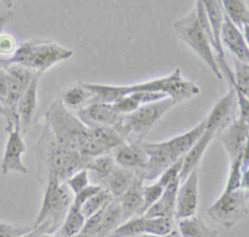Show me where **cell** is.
<instances>
[{
	"label": "cell",
	"mask_w": 249,
	"mask_h": 237,
	"mask_svg": "<svg viewBox=\"0 0 249 237\" xmlns=\"http://www.w3.org/2000/svg\"><path fill=\"white\" fill-rule=\"evenodd\" d=\"M198 205L197 169L192 171L186 179L179 184L176 196L175 215L177 219L186 218L196 214Z\"/></svg>",
	"instance_id": "cell-15"
},
{
	"label": "cell",
	"mask_w": 249,
	"mask_h": 237,
	"mask_svg": "<svg viewBox=\"0 0 249 237\" xmlns=\"http://www.w3.org/2000/svg\"><path fill=\"white\" fill-rule=\"evenodd\" d=\"M235 99H236V105L238 106V117L248 120L249 116V100L248 97L244 96L238 91H234Z\"/></svg>",
	"instance_id": "cell-39"
},
{
	"label": "cell",
	"mask_w": 249,
	"mask_h": 237,
	"mask_svg": "<svg viewBox=\"0 0 249 237\" xmlns=\"http://www.w3.org/2000/svg\"><path fill=\"white\" fill-rule=\"evenodd\" d=\"M83 84L93 94L95 100L105 103H113L122 97L134 92L162 93L176 103H180L200 93V88L196 83L185 79L179 68H176L172 73L164 77L133 85L114 86L84 82Z\"/></svg>",
	"instance_id": "cell-2"
},
{
	"label": "cell",
	"mask_w": 249,
	"mask_h": 237,
	"mask_svg": "<svg viewBox=\"0 0 249 237\" xmlns=\"http://www.w3.org/2000/svg\"><path fill=\"white\" fill-rule=\"evenodd\" d=\"M8 81H7V73L5 68H0V102L2 103L7 95Z\"/></svg>",
	"instance_id": "cell-41"
},
{
	"label": "cell",
	"mask_w": 249,
	"mask_h": 237,
	"mask_svg": "<svg viewBox=\"0 0 249 237\" xmlns=\"http://www.w3.org/2000/svg\"><path fill=\"white\" fill-rule=\"evenodd\" d=\"M45 125L50 129L55 142L63 148L93 158L108 151L93 138L92 129L86 126L68 110L60 99H55L45 114Z\"/></svg>",
	"instance_id": "cell-1"
},
{
	"label": "cell",
	"mask_w": 249,
	"mask_h": 237,
	"mask_svg": "<svg viewBox=\"0 0 249 237\" xmlns=\"http://www.w3.org/2000/svg\"><path fill=\"white\" fill-rule=\"evenodd\" d=\"M248 130V120L236 116L215 136L223 144L230 159V163L235 160L247 147Z\"/></svg>",
	"instance_id": "cell-13"
},
{
	"label": "cell",
	"mask_w": 249,
	"mask_h": 237,
	"mask_svg": "<svg viewBox=\"0 0 249 237\" xmlns=\"http://www.w3.org/2000/svg\"><path fill=\"white\" fill-rule=\"evenodd\" d=\"M182 163H183V158L179 159L177 162H175L173 165L168 167L159 178V182L165 188L166 185H168L170 182L179 179V175L180 171L182 168Z\"/></svg>",
	"instance_id": "cell-37"
},
{
	"label": "cell",
	"mask_w": 249,
	"mask_h": 237,
	"mask_svg": "<svg viewBox=\"0 0 249 237\" xmlns=\"http://www.w3.org/2000/svg\"><path fill=\"white\" fill-rule=\"evenodd\" d=\"M173 220L165 217L135 216L123 222L109 237H136L140 235H165L172 231Z\"/></svg>",
	"instance_id": "cell-11"
},
{
	"label": "cell",
	"mask_w": 249,
	"mask_h": 237,
	"mask_svg": "<svg viewBox=\"0 0 249 237\" xmlns=\"http://www.w3.org/2000/svg\"><path fill=\"white\" fill-rule=\"evenodd\" d=\"M118 164L116 163L113 155L111 153H107L91 158L86 169L94 180H96V184L101 185V183L116 170Z\"/></svg>",
	"instance_id": "cell-28"
},
{
	"label": "cell",
	"mask_w": 249,
	"mask_h": 237,
	"mask_svg": "<svg viewBox=\"0 0 249 237\" xmlns=\"http://www.w3.org/2000/svg\"><path fill=\"white\" fill-rule=\"evenodd\" d=\"M8 134L9 137L0 165L1 172L3 175H8L11 172H18L25 175L27 174V168L22 162L21 156L25 152L26 146L19 127H16Z\"/></svg>",
	"instance_id": "cell-16"
},
{
	"label": "cell",
	"mask_w": 249,
	"mask_h": 237,
	"mask_svg": "<svg viewBox=\"0 0 249 237\" xmlns=\"http://www.w3.org/2000/svg\"><path fill=\"white\" fill-rule=\"evenodd\" d=\"M35 154L37 179L43 185L49 178H55L60 182H65L75 173L86 169L91 159L77 151L60 147L47 125H44L43 132L37 140Z\"/></svg>",
	"instance_id": "cell-3"
},
{
	"label": "cell",
	"mask_w": 249,
	"mask_h": 237,
	"mask_svg": "<svg viewBox=\"0 0 249 237\" xmlns=\"http://www.w3.org/2000/svg\"><path fill=\"white\" fill-rule=\"evenodd\" d=\"M215 136H216V131H214L213 129L205 128L202 135L199 137V138L195 142V144L183 157L182 168L179 175L180 183L186 179V178L189 176V174L192 171H194L195 169H197L206 148L208 147L212 139L215 138Z\"/></svg>",
	"instance_id": "cell-22"
},
{
	"label": "cell",
	"mask_w": 249,
	"mask_h": 237,
	"mask_svg": "<svg viewBox=\"0 0 249 237\" xmlns=\"http://www.w3.org/2000/svg\"><path fill=\"white\" fill-rule=\"evenodd\" d=\"M221 4L225 15L247 39L249 10L246 2L241 0H223Z\"/></svg>",
	"instance_id": "cell-26"
},
{
	"label": "cell",
	"mask_w": 249,
	"mask_h": 237,
	"mask_svg": "<svg viewBox=\"0 0 249 237\" xmlns=\"http://www.w3.org/2000/svg\"><path fill=\"white\" fill-rule=\"evenodd\" d=\"M85 221L86 218L81 212V207L71 202L64 220L54 235L57 237H72L80 233L85 224Z\"/></svg>",
	"instance_id": "cell-30"
},
{
	"label": "cell",
	"mask_w": 249,
	"mask_h": 237,
	"mask_svg": "<svg viewBox=\"0 0 249 237\" xmlns=\"http://www.w3.org/2000/svg\"><path fill=\"white\" fill-rule=\"evenodd\" d=\"M136 237H182L178 231H174L172 230L171 232L165 234V235H140V236H136Z\"/></svg>",
	"instance_id": "cell-42"
},
{
	"label": "cell",
	"mask_w": 249,
	"mask_h": 237,
	"mask_svg": "<svg viewBox=\"0 0 249 237\" xmlns=\"http://www.w3.org/2000/svg\"><path fill=\"white\" fill-rule=\"evenodd\" d=\"M205 129V119L190 131L160 142L140 140V145L148 156V162L137 172L145 180L159 178L168 167L183 158L199 138Z\"/></svg>",
	"instance_id": "cell-4"
},
{
	"label": "cell",
	"mask_w": 249,
	"mask_h": 237,
	"mask_svg": "<svg viewBox=\"0 0 249 237\" xmlns=\"http://www.w3.org/2000/svg\"><path fill=\"white\" fill-rule=\"evenodd\" d=\"M221 43L231 51V53L234 56V59L241 62L248 63L249 49L247 39L243 33L230 20L225 13L221 27Z\"/></svg>",
	"instance_id": "cell-18"
},
{
	"label": "cell",
	"mask_w": 249,
	"mask_h": 237,
	"mask_svg": "<svg viewBox=\"0 0 249 237\" xmlns=\"http://www.w3.org/2000/svg\"><path fill=\"white\" fill-rule=\"evenodd\" d=\"M14 12L12 10H5L3 12H0V34L2 33L4 27L6 26V24L13 20L14 19ZM9 65L8 61L0 59V68H6Z\"/></svg>",
	"instance_id": "cell-40"
},
{
	"label": "cell",
	"mask_w": 249,
	"mask_h": 237,
	"mask_svg": "<svg viewBox=\"0 0 249 237\" xmlns=\"http://www.w3.org/2000/svg\"><path fill=\"white\" fill-rule=\"evenodd\" d=\"M236 99L232 88L213 106L205 118V128L213 129L216 135L236 117Z\"/></svg>",
	"instance_id": "cell-17"
},
{
	"label": "cell",
	"mask_w": 249,
	"mask_h": 237,
	"mask_svg": "<svg viewBox=\"0 0 249 237\" xmlns=\"http://www.w3.org/2000/svg\"><path fill=\"white\" fill-rule=\"evenodd\" d=\"M73 54L72 50L54 41L30 39L18 47L9 64H18L42 75L55 63L70 59Z\"/></svg>",
	"instance_id": "cell-6"
},
{
	"label": "cell",
	"mask_w": 249,
	"mask_h": 237,
	"mask_svg": "<svg viewBox=\"0 0 249 237\" xmlns=\"http://www.w3.org/2000/svg\"><path fill=\"white\" fill-rule=\"evenodd\" d=\"M42 206L31 225L38 228L42 235L54 234L61 226L67 211L71 205V191L65 184L55 178H49Z\"/></svg>",
	"instance_id": "cell-7"
},
{
	"label": "cell",
	"mask_w": 249,
	"mask_h": 237,
	"mask_svg": "<svg viewBox=\"0 0 249 237\" xmlns=\"http://www.w3.org/2000/svg\"><path fill=\"white\" fill-rule=\"evenodd\" d=\"M135 176V171L118 166L101 183V186L105 188L113 198L117 199L130 186Z\"/></svg>",
	"instance_id": "cell-25"
},
{
	"label": "cell",
	"mask_w": 249,
	"mask_h": 237,
	"mask_svg": "<svg viewBox=\"0 0 249 237\" xmlns=\"http://www.w3.org/2000/svg\"><path fill=\"white\" fill-rule=\"evenodd\" d=\"M123 222L121 205L117 199L113 198L104 208L102 217L94 237H109Z\"/></svg>",
	"instance_id": "cell-24"
},
{
	"label": "cell",
	"mask_w": 249,
	"mask_h": 237,
	"mask_svg": "<svg viewBox=\"0 0 249 237\" xmlns=\"http://www.w3.org/2000/svg\"><path fill=\"white\" fill-rule=\"evenodd\" d=\"M248 202L249 191L246 189L223 191L220 197L207 209V214L215 222L231 229L248 215Z\"/></svg>",
	"instance_id": "cell-9"
},
{
	"label": "cell",
	"mask_w": 249,
	"mask_h": 237,
	"mask_svg": "<svg viewBox=\"0 0 249 237\" xmlns=\"http://www.w3.org/2000/svg\"><path fill=\"white\" fill-rule=\"evenodd\" d=\"M163 189L164 187L159 181L150 185H143V188H142V196H143L142 213L143 214L160 197Z\"/></svg>",
	"instance_id": "cell-34"
},
{
	"label": "cell",
	"mask_w": 249,
	"mask_h": 237,
	"mask_svg": "<svg viewBox=\"0 0 249 237\" xmlns=\"http://www.w3.org/2000/svg\"><path fill=\"white\" fill-rule=\"evenodd\" d=\"M233 74V86L234 91H238L244 96L248 97L249 93V66L248 63H244L234 59Z\"/></svg>",
	"instance_id": "cell-32"
},
{
	"label": "cell",
	"mask_w": 249,
	"mask_h": 237,
	"mask_svg": "<svg viewBox=\"0 0 249 237\" xmlns=\"http://www.w3.org/2000/svg\"><path fill=\"white\" fill-rule=\"evenodd\" d=\"M40 237H57V236H55L54 234H44V235H41Z\"/></svg>",
	"instance_id": "cell-46"
},
{
	"label": "cell",
	"mask_w": 249,
	"mask_h": 237,
	"mask_svg": "<svg viewBox=\"0 0 249 237\" xmlns=\"http://www.w3.org/2000/svg\"><path fill=\"white\" fill-rule=\"evenodd\" d=\"M113 197L110 195V193L105 189L101 188L98 192L90 196L81 207V212L84 215L85 218L87 219L96 212H98L101 208H103L105 205H107Z\"/></svg>",
	"instance_id": "cell-31"
},
{
	"label": "cell",
	"mask_w": 249,
	"mask_h": 237,
	"mask_svg": "<svg viewBox=\"0 0 249 237\" xmlns=\"http://www.w3.org/2000/svg\"><path fill=\"white\" fill-rule=\"evenodd\" d=\"M208 21L210 24V31L213 39V49L217 53L216 61L222 75L226 76L231 88L233 86V74L232 69L229 66L224 52L223 45L221 43V27L224 20V11L221 1L219 0H202Z\"/></svg>",
	"instance_id": "cell-12"
},
{
	"label": "cell",
	"mask_w": 249,
	"mask_h": 237,
	"mask_svg": "<svg viewBox=\"0 0 249 237\" xmlns=\"http://www.w3.org/2000/svg\"><path fill=\"white\" fill-rule=\"evenodd\" d=\"M40 77H41L40 74L38 73L34 74L28 87L26 88L25 92L23 93V95L21 96L18 103L17 113L18 117L19 130L22 136L26 134L34 118V114L37 106L38 86H39Z\"/></svg>",
	"instance_id": "cell-19"
},
{
	"label": "cell",
	"mask_w": 249,
	"mask_h": 237,
	"mask_svg": "<svg viewBox=\"0 0 249 237\" xmlns=\"http://www.w3.org/2000/svg\"><path fill=\"white\" fill-rule=\"evenodd\" d=\"M92 99H94L93 94L84 86L83 82L66 90L60 99L63 105L70 111H78L89 104Z\"/></svg>",
	"instance_id": "cell-29"
},
{
	"label": "cell",
	"mask_w": 249,
	"mask_h": 237,
	"mask_svg": "<svg viewBox=\"0 0 249 237\" xmlns=\"http://www.w3.org/2000/svg\"><path fill=\"white\" fill-rule=\"evenodd\" d=\"M16 38L9 33L0 34V59L8 61L14 56L18 49Z\"/></svg>",
	"instance_id": "cell-36"
},
{
	"label": "cell",
	"mask_w": 249,
	"mask_h": 237,
	"mask_svg": "<svg viewBox=\"0 0 249 237\" xmlns=\"http://www.w3.org/2000/svg\"><path fill=\"white\" fill-rule=\"evenodd\" d=\"M118 166L133 171L142 170L148 162V156L140 145V140L124 142L112 151Z\"/></svg>",
	"instance_id": "cell-21"
},
{
	"label": "cell",
	"mask_w": 249,
	"mask_h": 237,
	"mask_svg": "<svg viewBox=\"0 0 249 237\" xmlns=\"http://www.w3.org/2000/svg\"><path fill=\"white\" fill-rule=\"evenodd\" d=\"M136 176L130 186L117 200L119 201L123 213L124 222L135 216H142L143 209V178L135 172Z\"/></svg>",
	"instance_id": "cell-20"
},
{
	"label": "cell",
	"mask_w": 249,
	"mask_h": 237,
	"mask_svg": "<svg viewBox=\"0 0 249 237\" xmlns=\"http://www.w3.org/2000/svg\"><path fill=\"white\" fill-rule=\"evenodd\" d=\"M173 27L177 37L207 64L218 79L222 80L223 75L212 52L213 39L202 0L196 1V6L187 15L173 23Z\"/></svg>",
	"instance_id": "cell-5"
},
{
	"label": "cell",
	"mask_w": 249,
	"mask_h": 237,
	"mask_svg": "<svg viewBox=\"0 0 249 237\" xmlns=\"http://www.w3.org/2000/svg\"><path fill=\"white\" fill-rule=\"evenodd\" d=\"M5 70L7 73L8 88L6 98L2 102V105L6 112L5 130L9 133L16 127H19L17 113L18 103L28 87L35 72L18 64H9Z\"/></svg>",
	"instance_id": "cell-10"
},
{
	"label": "cell",
	"mask_w": 249,
	"mask_h": 237,
	"mask_svg": "<svg viewBox=\"0 0 249 237\" xmlns=\"http://www.w3.org/2000/svg\"><path fill=\"white\" fill-rule=\"evenodd\" d=\"M89 128H116L122 121L123 115L115 111L111 103L92 99L75 114Z\"/></svg>",
	"instance_id": "cell-14"
},
{
	"label": "cell",
	"mask_w": 249,
	"mask_h": 237,
	"mask_svg": "<svg viewBox=\"0 0 249 237\" xmlns=\"http://www.w3.org/2000/svg\"><path fill=\"white\" fill-rule=\"evenodd\" d=\"M179 179L170 182L163 189L160 197L143 214L147 217H165L173 220Z\"/></svg>",
	"instance_id": "cell-23"
},
{
	"label": "cell",
	"mask_w": 249,
	"mask_h": 237,
	"mask_svg": "<svg viewBox=\"0 0 249 237\" xmlns=\"http://www.w3.org/2000/svg\"><path fill=\"white\" fill-rule=\"evenodd\" d=\"M176 104L170 98L142 104L135 111L123 115L121 123L115 129L125 141L131 135L137 136V140H143L154 126Z\"/></svg>",
	"instance_id": "cell-8"
},
{
	"label": "cell",
	"mask_w": 249,
	"mask_h": 237,
	"mask_svg": "<svg viewBox=\"0 0 249 237\" xmlns=\"http://www.w3.org/2000/svg\"><path fill=\"white\" fill-rule=\"evenodd\" d=\"M40 236H41V234L38 231V229L32 227V229L28 233H26V234H24V235H22L20 237H40Z\"/></svg>",
	"instance_id": "cell-43"
},
{
	"label": "cell",
	"mask_w": 249,
	"mask_h": 237,
	"mask_svg": "<svg viewBox=\"0 0 249 237\" xmlns=\"http://www.w3.org/2000/svg\"><path fill=\"white\" fill-rule=\"evenodd\" d=\"M178 228L182 237H220L217 230L210 228L201 217L196 215L179 219Z\"/></svg>",
	"instance_id": "cell-27"
},
{
	"label": "cell",
	"mask_w": 249,
	"mask_h": 237,
	"mask_svg": "<svg viewBox=\"0 0 249 237\" xmlns=\"http://www.w3.org/2000/svg\"><path fill=\"white\" fill-rule=\"evenodd\" d=\"M242 153L235 160L231 162L230 173H229V177H228V180H227L224 192H231V191L241 188L242 174L244 171L248 170V169L242 168Z\"/></svg>",
	"instance_id": "cell-33"
},
{
	"label": "cell",
	"mask_w": 249,
	"mask_h": 237,
	"mask_svg": "<svg viewBox=\"0 0 249 237\" xmlns=\"http://www.w3.org/2000/svg\"><path fill=\"white\" fill-rule=\"evenodd\" d=\"M72 237H90V236L86 235V234H83V233H78V234H76V235H74V236H72Z\"/></svg>",
	"instance_id": "cell-45"
},
{
	"label": "cell",
	"mask_w": 249,
	"mask_h": 237,
	"mask_svg": "<svg viewBox=\"0 0 249 237\" xmlns=\"http://www.w3.org/2000/svg\"><path fill=\"white\" fill-rule=\"evenodd\" d=\"M89 174L87 169H82L72 175L66 181L65 184L69 188L71 192L77 194L81 190H83L85 187L89 185Z\"/></svg>",
	"instance_id": "cell-35"
},
{
	"label": "cell",
	"mask_w": 249,
	"mask_h": 237,
	"mask_svg": "<svg viewBox=\"0 0 249 237\" xmlns=\"http://www.w3.org/2000/svg\"><path fill=\"white\" fill-rule=\"evenodd\" d=\"M32 226L16 225L0 221V237H20L28 233Z\"/></svg>",
	"instance_id": "cell-38"
},
{
	"label": "cell",
	"mask_w": 249,
	"mask_h": 237,
	"mask_svg": "<svg viewBox=\"0 0 249 237\" xmlns=\"http://www.w3.org/2000/svg\"><path fill=\"white\" fill-rule=\"evenodd\" d=\"M0 115H2V116H4V117H5V115H6L5 108H4V106L2 105V103H1V102H0Z\"/></svg>",
	"instance_id": "cell-44"
}]
</instances>
